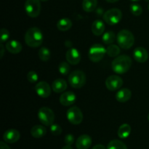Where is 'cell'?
<instances>
[{"label": "cell", "instance_id": "obj_1", "mask_svg": "<svg viewBox=\"0 0 149 149\" xmlns=\"http://www.w3.org/2000/svg\"><path fill=\"white\" fill-rule=\"evenodd\" d=\"M132 61L131 58L128 55H122L115 58L112 61L111 68L112 70L116 74H123L127 72L131 68Z\"/></svg>", "mask_w": 149, "mask_h": 149}, {"label": "cell", "instance_id": "obj_2", "mask_svg": "<svg viewBox=\"0 0 149 149\" xmlns=\"http://www.w3.org/2000/svg\"><path fill=\"white\" fill-rule=\"evenodd\" d=\"M25 42L31 47H38L43 42V34L39 28L32 27L26 31L25 34Z\"/></svg>", "mask_w": 149, "mask_h": 149}, {"label": "cell", "instance_id": "obj_3", "mask_svg": "<svg viewBox=\"0 0 149 149\" xmlns=\"http://www.w3.org/2000/svg\"><path fill=\"white\" fill-rule=\"evenodd\" d=\"M116 41L118 45L125 49H130L135 43V37L132 33L130 31L123 29L118 33L116 36Z\"/></svg>", "mask_w": 149, "mask_h": 149}, {"label": "cell", "instance_id": "obj_4", "mask_svg": "<svg viewBox=\"0 0 149 149\" xmlns=\"http://www.w3.org/2000/svg\"><path fill=\"white\" fill-rule=\"evenodd\" d=\"M86 75L83 71L76 70L72 71L68 76V82L70 85L76 89H79L84 87L86 84Z\"/></svg>", "mask_w": 149, "mask_h": 149}, {"label": "cell", "instance_id": "obj_5", "mask_svg": "<svg viewBox=\"0 0 149 149\" xmlns=\"http://www.w3.org/2000/svg\"><path fill=\"white\" fill-rule=\"evenodd\" d=\"M38 117L41 123L45 126L50 127L55 121V114L52 109L48 107L41 108L38 112Z\"/></svg>", "mask_w": 149, "mask_h": 149}, {"label": "cell", "instance_id": "obj_6", "mask_svg": "<svg viewBox=\"0 0 149 149\" xmlns=\"http://www.w3.org/2000/svg\"><path fill=\"white\" fill-rule=\"evenodd\" d=\"M103 20L109 25H116L121 21L122 18V13L119 9L112 8L107 10L103 15Z\"/></svg>", "mask_w": 149, "mask_h": 149}, {"label": "cell", "instance_id": "obj_7", "mask_svg": "<svg viewBox=\"0 0 149 149\" xmlns=\"http://www.w3.org/2000/svg\"><path fill=\"white\" fill-rule=\"evenodd\" d=\"M106 53V49L100 44L93 45L88 52V57L93 63H97L101 61Z\"/></svg>", "mask_w": 149, "mask_h": 149}, {"label": "cell", "instance_id": "obj_8", "mask_svg": "<svg viewBox=\"0 0 149 149\" xmlns=\"http://www.w3.org/2000/svg\"><path fill=\"white\" fill-rule=\"evenodd\" d=\"M24 8L28 16L33 18L37 17L41 13L40 0H26Z\"/></svg>", "mask_w": 149, "mask_h": 149}, {"label": "cell", "instance_id": "obj_9", "mask_svg": "<svg viewBox=\"0 0 149 149\" xmlns=\"http://www.w3.org/2000/svg\"><path fill=\"white\" fill-rule=\"evenodd\" d=\"M67 119L72 125H77L81 123L83 120V113L77 106H73L67 111Z\"/></svg>", "mask_w": 149, "mask_h": 149}, {"label": "cell", "instance_id": "obj_10", "mask_svg": "<svg viewBox=\"0 0 149 149\" xmlns=\"http://www.w3.org/2000/svg\"><path fill=\"white\" fill-rule=\"evenodd\" d=\"M123 85V80L117 75H111L106 80V86L110 91H116L119 90Z\"/></svg>", "mask_w": 149, "mask_h": 149}, {"label": "cell", "instance_id": "obj_11", "mask_svg": "<svg viewBox=\"0 0 149 149\" xmlns=\"http://www.w3.org/2000/svg\"><path fill=\"white\" fill-rule=\"evenodd\" d=\"M35 91L39 97L47 98L51 94V87L46 81H39L35 86Z\"/></svg>", "mask_w": 149, "mask_h": 149}, {"label": "cell", "instance_id": "obj_12", "mask_svg": "<svg viewBox=\"0 0 149 149\" xmlns=\"http://www.w3.org/2000/svg\"><path fill=\"white\" fill-rule=\"evenodd\" d=\"M65 58L67 62L71 65H77L81 61V55L78 49L76 48H71L66 52Z\"/></svg>", "mask_w": 149, "mask_h": 149}, {"label": "cell", "instance_id": "obj_13", "mask_svg": "<svg viewBox=\"0 0 149 149\" xmlns=\"http://www.w3.org/2000/svg\"><path fill=\"white\" fill-rule=\"evenodd\" d=\"M20 138V132L18 130L15 129L7 130L3 135V140L7 143H15L19 141Z\"/></svg>", "mask_w": 149, "mask_h": 149}, {"label": "cell", "instance_id": "obj_14", "mask_svg": "<svg viewBox=\"0 0 149 149\" xmlns=\"http://www.w3.org/2000/svg\"><path fill=\"white\" fill-rule=\"evenodd\" d=\"M77 100V96L73 92L68 91L63 93L60 97V103L64 106H70Z\"/></svg>", "mask_w": 149, "mask_h": 149}, {"label": "cell", "instance_id": "obj_15", "mask_svg": "<svg viewBox=\"0 0 149 149\" xmlns=\"http://www.w3.org/2000/svg\"><path fill=\"white\" fill-rule=\"evenodd\" d=\"M92 138L88 135H81L76 141V147L77 149H88L91 146Z\"/></svg>", "mask_w": 149, "mask_h": 149}, {"label": "cell", "instance_id": "obj_16", "mask_svg": "<svg viewBox=\"0 0 149 149\" xmlns=\"http://www.w3.org/2000/svg\"><path fill=\"white\" fill-rule=\"evenodd\" d=\"M134 59L138 63H143L148 60V53L146 49L141 47H138L135 49L133 52Z\"/></svg>", "mask_w": 149, "mask_h": 149}, {"label": "cell", "instance_id": "obj_17", "mask_svg": "<svg viewBox=\"0 0 149 149\" xmlns=\"http://www.w3.org/2000/svg\"><path fill=\"white\" fill-rule=\"evenodd\" d=\"M132 97V92L127 88L119 90L116 94V99L119 103H126Z\"/></svg>", "mask_w": 149, "mask_h": 149}, {"label": "cell", "instance_id": "obj_18", "mask_svg": "<svg viewBox=\"0 0 149 149\" xmlns=\"http://www.w3.org/2000/svg\"><path fill=\"white\" fill-rule=\"evenodd\" d=\"M5 47L9 52L12 54H18L22 51V45L16 40H10L7 42Z\"/></svg>", "mask_w": 149, "mask_h": 149}, {"label": "cell", "instance_id": "obj_19", "mask_svg": "<svg viewBox=\"0 0 149 149\" xmlns=\"http://www.w3.org/2000/svg\"><path fill=\"white\" fill-rule=\"evenodd\" d=\"M52 89L55 93H61L67 89V83L63 79H57L52 84Z\"/></svg>", "mask_w": 149, "mask_h": 149}, {"label": "cell", "instance_id": "obj_20", "mask_svg": "<svg viewBox=\"0 0 149 149\" xmlns=\"http://www.w3.org/2000/svg\"><path fill=\"white\" fill-rule=\"evenodd\" d=\"M105 31V24L102 20H96L92 24V32L95 36H100Z\"/></svg>", "mask_w": 149, "mask_h": 149}, {"label": "cell", "instance_id": "obj_21", "mask_svg": "<svg viewBox=\"0 0 149 149\" xmlns=\"http://www.w3.org/2000/svg\"><path fill=\"white\" fill-rule=\"evenodd\" d=\"M31 134L34 138H43L47 134V129L43 125H36L31 128Z\"/></svg>", "mask_w": 149, "mask_h": 149}, {"label": "cell", "instance_id": "obj_22", "mask_svg": "<svg viewBox=\"0 0 149 149\" xmlns=\"http://www.w3.org/2000/svg\"><path fill=\"white\" fill-rule=\"evenodd\" d=\"M71 27H72V22L69 18H67V17L58 20L57 23V28L58 30L61 31H66L69 30Z\"/></svg>", "mask_w": 149, "mask_h": 149}, {"label": "cell", "instance_id": "obj_23", "mask_svg": "<svg viewBox=\"0 0 149 149\" xmlns=\"http://www.w3.org/2000/svg\"><path fill=\"white\" fill-rule=\"evenodd\" d=\"M131 133V127L128 124H123L119 127L118 130V136L122 139L128 138Z\"/></svg>", "mask_w": 149, "mask_h": 149}, {"label": "cell", "instance_id": "obj_24", "mask_svg": "<svg viewBox=\"0 0 149 149\" xmlns=\"http://www.w3.org/2000/svg\"><path fill=\"white\" fill-rule=\"evenodd\" d=\"M97 5V0H83L82 8L87 13L93 12Z\"/></svg>", "mask_w": 149, "mask_h": 149}, {"label": "cell", "instance_id": "obj_25", "mask_svg": "<svg viewBox=\"0 0 149 149\" xmlns=\"http://www.w3.org/2000/svg\"><path fill=\"white\" fill-rule=\"evenodd\" d=\"M120 47L118 45H113V44L110 45L106 48V53L111 58H116V57H118L120 54Z\"/></svg>", "mask_w": 149, "mask_h": 149}, {"label": "cell", "instance_id": "obj_26", "mask_svg": "<svg viewBox=\"0 0 149 149\" xmlns=\"http://www.w3.org/2000/svg\"><path fill=\"white\" fill-rule=\"evenodd\" d=\"M107 149H127L126 144L119 140H112L109 143Z\"/></svg>", "mask_w": 149, "mask_h": 149}, {"label": "cell", "instance_id": "obj_27", "mask_svg": "<svg viewBox=\"0 0 149 149\" xmlns=\"http://www.w3.org/2000/svg\"><path fill=\"white\" fill-rule=\"evenodd\" d=\"M103 43L106 45H111L116 40V35L114 32L113 31H108L103 33V38H102Z\"/></svg>", "mask_w": 149, "mask_h": 149}, {"label": "cell", "instance_id": "obj_28", "mask_svg": "<svg viewBox=\"0 0 149 149\" xmlns=\"http://www.w3.org/2000/svg\"><path fill=\"white\" fill-rule=\"evenodd\" d=\"M39 57L41 61H44V62H47V61H48L50 59V51H49L48 48L45 47H42L39 50Z\"/></svg>", "mask_w": 149, "mask_h": 149}, {"label": "cell", "instance_id": "obj_29", "mask_svg": "<svg viewBox=\"0 0 149 149\" xmlns=\"http://www.w3.org/2000/svg\"><path fill=\"white\" fill-rule=\"evenodd\" d=\"M70 63L67 62H61L58 65V71L62 75H68L70 72Z\"/></svg>", "mask_w": 149, "mask_h": 149}, {"label": "cell", "instance_id": "obj_30", "mask_svg": "<svg viewBox=\"0 0 149 149\" xmlns=\"http://www.w3.org/2000/svg\"><path fill=\"white\" fill-rule=\"evenodd\" d=\"M130 9V12L132 13V14L135 16L141 15L143 13L142 7L137 3H133L131 4Z\"/></svg>", "mask_w": 149, "mask_h": 149}, {"label": "cell", "instance_id": "obj_31", "mask_svg": "<svg viewBox=\"0 0 149 149\" xmlns=\"http://www.w3.org/2000/svg\"><path fill=\"white\" fill-rule=\"evenodd\" d=\"M62 128L60 125H56V124H53L50 126V132L55 136H58L62 133Z\"/></svg>", "mask_w": 149, "mask_h": 149}, {"label": "cell", "instance_id": "obj_32", "mask_svg": "<svg viewBox=\"0 0 149 149\" xmlns=\"http://www.w3.org/2000/svg\"><path fill=\"white\" fill-rule=\"evenodd\" d=\"M27 79L29 80V82L31 83H35L38 81L39 79V76H38L37 73L35 71H29L27 74Z\"/></svg>", "mask_w": 149, "mask_h": 149}, {"label": "cell", "instance_id": "obj_33", "mask_svg": "<svg viewBox=\"0 0 149 149\" xmlns=\"http://www.w3.org/2000/svg\"><path fill=\"white\" fill-rule=\"evenodd\" d=\"M10 33L9 31L6 29H1V43L5 42L10 39Z\"/></svg>", "mask_w": 149, "mask_h": 149}, {"label": "cell", "instance_id": "obj_34", "mask_svg": "<svg viewBox=\"0 0 149 149\" xmlns=\"http://www.w3.org/2000/svg\"><path fill=\"white\" fill-rule=\"evenodd\" d=\"M74 136L71 134H68L65 136V138H64V142H65V145L71 146L74 143Z\"/></svg>", "mask_w": 149, "mask_h": 149}, {"label": "cell", "instance_id": "obj_35", "mask_svg": "<svg viewBox=\"0 0 149 149\" xmlns=\"http://www.w3.org/2000/svg\"><path fill=\"white\" fill-rule=\"evenodd\" d=\"M0 149H11L7 145V143L4 142V141H1L0 142Z\"/></svg>", "mask_w": 149, "mask_h": 149}, {"label": "cell", "instance_id": "obj_36", "mask_svg": "<svg viewBox=\"0 0 149 149\" xmlns=\"http://www.w3.org/2000/svg\"><path fill=\"white\" fill-rule=\"evenodd\" d=\"M93 149H106V148L103 145H101V144H97V145L94 146Z\"/></svg>", "mask_w": 149, "mask_h": 149}, {"label": "cell", "instance_id": "obj_37", "mask_svg": "<svg viewBox=\"0 0 149 149\" xmlns=\"http://www.w3.org/2000/svg\"><path fill=\"white\" fill-rule=\"evenodd\" d=\"M1 55H0V58H2L3 56H4V45H2V43H1Z\"/></svg>", "mask_w": 149, "mask_h": 149}, {"label": "cell", "instance_id": "obj_38", "mask_svg": "<svg viewBox=\"0 0 149 149\" xmlns=\"http://www.w3.org/2000/svg\"><path fill=\"white\" fill-rule=\"evenodd\" d=\"M61 149H73L72 147H71V146H68V145H65V146L63 147Z\"/></svg>", "mask_w": 149, "mask_h": 149}, {"label": "cell", "instance_id": "obj_39", "mask_svg": "<svg viewBox=\"0 0 149 149\" xmlns=\"http://www.w3.org/2000/svg\"><path fill=\"white\" fill-rule=\"evenodd\" d=\"M107 2H109V3H115L116 2V1H118L119 0H106Z\"/></svg>", "mask_w": 149, "mask_h": 149}, {"label": "cell", "instance_id": "obj_40", "mask_svg": "<svg viewBox=\"0 0 149 149\" xmlns=\"http://www.w3.org/2000/svg\"><path fill=\"white\" fill-rule=\"evenodd\" d=\"M132 1H141V0H131Z\"/></svg>", "mask_w": 149, "mask_h": 149}, {"label": "cell", "instance_id": "obj_41", "mask_svg": "<svg viewBox=\"0 0 149 149\" xmlns=\"http://www.w3.org/2000/svg\"><path fill=\"white\" fill-rule=\"evenodd\" d=\"M41 1H48V0H40Z\"/></svg>", "mask_w": 149, "mask_h": 149}, {"label": "cell", "instance_id": "obj_42", "mask_svg": "<svg viewBox=\"0 0 149 149\" xmlns=\"http://www.w3.org/2000/svg\"><path fill=\"white\" fill-rule=\"evenodd\" d=\"M148 122H149V113H148Z\"/></svg>", "mask_w": 149, "mask_h": 149}, {"label": "cell", "instance_id": "obj_43", "mask_svg": "<svg viewBox=\"0 0 149 149\" xmlns=\"http://www.w3.org/2000/svg\"><path fill=\"white\" fill-rule=\"evenodd\" d=\"M148 10H149V4H148Z\"/></svg>", "mask_w": 149, "mask_h": 149}]
</instances>
